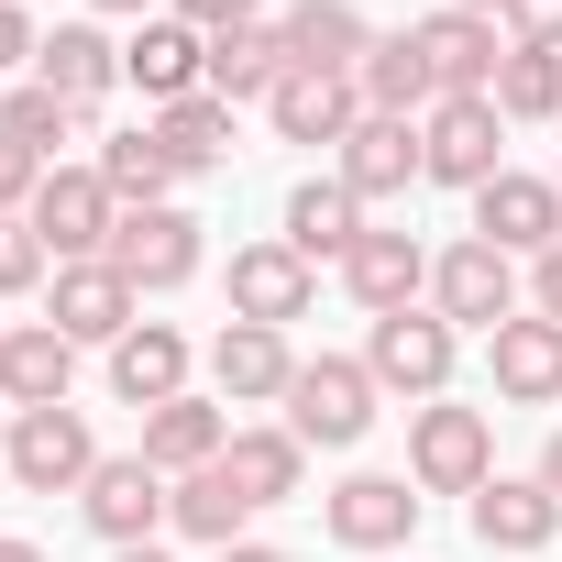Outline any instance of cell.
I'll list each match as a JSON object with an SVG mask.
<instances>
[{"label":"cell","instance_id":"9","mask_svg":"<svg viewBox=\"0 0 562 562\" xmlns=\"http://www.w3.org/2000/svg\"><path fill=\"white\" fill-rule=\"evenodd\" d=\"M45 321H56L78 353H89V342L111 353V342L144 321V299L122 288V265H111V254H89V265H56V276H45Z\"/></svg>","mask_w":562,"mask_h":562},{"label":"cell","instance_id":"20","mask_svg":"<svg viewBox=\"0 0 562 562\" xmlns=\"http://www.w3.org/2000/svg\"><path fill=\"white\" fill-rule=\"evenodd\" d=\"M288 375H299V353H288V331H265V321H232V331L210 342L221 408H288Z\"/></svg>","mask_w":562,"mask_h":562},{"label":"cell","instance_id":"41","mask_svg":"<svg viewBox=\"0 0 562 562\" xmlns=\"http://www.w3.org/2000/svg\"><path fill=\"white\" fill-rule=\"evenodd\" d=\"M529 310H540V321H562V243L529 265Z\"/></svg>","mask_w":562,"mask_h":562},{"label":"cell","instance_id":"39","mask_svg":"<svg viewBox=\"0 0 562 562\" xmlns=\"http://www.w3.org/2000/svg\"><path fill=\"white\" fill-rule=\"evenodd\" d=\"M34 56H45L34 12H23V0H0V78H12V67H34Z\"/></svg>","mask_w":562,"mask_h":562},{"label":"cell","instance_id":"7","mask_svg":"<svg viewBox=\"0 0 562 562\" xmlns=\"http://www.w3.org/2000/svg\"><path fill=\"white\" fill-rule=\"evenodd\" d=\"M430 310L452 321V331H496V321H518V254H496V243H452V254H430Z\"/></svg>","mask_w":562,"mask_h":562},{"label":"cell","instance_id":"49","mask_svg":"<svg viewBox=\"0 0 562 562\" xmlns=\"http://www.w3.org/2000/svg\"><path fill=\"white\" fill-rule=\"evenodd\" d=\"M0 331H12V321H0Z\"/></svg>","mask_w":562,"mask_h":562},{"label":"cell","instance_id":"12","mask_svg":"<svg viewBox=\"0 0 562 562\" xmlns=\"http://www.w3.org/2000/svg\"><path fill=\"white\" fill-rule=\"evenodd\" d=\"M474 243H496V254H551L562 243V177H529V166H507V177H485L474 188Z\"/></svg>","mask_w":562,"mask_h":562},{"label":"cell","instance_id":"45","mask_svg":"<svg viewBox=\"0 0 562 562\" xmlns=\"http://www.w3.org/2000/svg\"><path fill=\"white\" fill-rule=\"evenodd\" d=\"M0 562H45V551H34V540H12V529H0Z\"/></svg>","mask_w":562,"mask_h":562},{"label":"cell","instance_id":"1","mask_svg":"<svg viewBox=\"0 0 562 562\" xmlns=\"http://www.w3.org/2000/svg\"><path fill=\"white\" fill-rule=\"evenodd\" d=\"M375 375H364V353H299V375H288V430L310 441V452H353L364 430H375Z\"/></svg>","mask_w":562,"mask_h":562},{"label":"cell","instance_id":"28","mask_svg":"<svg viewBox=\"0 0 562 562\" xmlns=\"http://www.w3.org/2000/svg\"><path fill=\"white\" fill-rule=\"evenodd\" d=\"M221 474L243 485V507H288L299 485H310V441L276 419V430H232V452H221Z\"/></svg>","mask_w":562,"mask_h":562},{"label":"cell","instance_id":"25","mask_svg":"<svg viewBox=\"0 0 562 562\" xmlns=\"http://www.w3.org/2000/svg\"><path fill=\"white\" fill-rule=\"evenodd\" d=\"M265 122L288 133V144H331V155H342V133L364 122V89H353V78H310V67H288V78H276V100H265Z\"/></svg>","mask_w":562,"mask_h":562},{"label":"cell","instance_id":"3","mask_svg":"<svg viewBox=\"0 0 562 562\" xmlns=\"http://www.w3.org/2000/svg\"><path fill=\"white\" fill-rule=\"evenodd\" d=\"M0 474H12L23 496H78V485L100 474L89 408H78V397H67V408H12V452H0Z\"/></svg>","mask_w":562,"mask_h":562},{"label":"cell","instance_id":"2","mask_svg":"<svg viewBox=\"0 0 562 562\" xmlns=\"http://www.w3.org/2000/svg\"><path fill=\"white\" fill-rule=\"evenodd\" d=\"M408 485H419V496H474V485H496V419H485V408H452V397L408 408Z\"/></svg>","mask_w":562,"mask_h":562},{"label":"cell","instance_id":"33","mask_svg":"<svg viewBox=\"0 0 562 562\" xmlns=\"http://www.w3.org/2000/svg\"><path fill=\"white\" fill-rule=\"evenodd\" d=\"M166 485H177V518H166V529H188V540H210V551H232V540H243V518H254V507H243V485H232L221 463L166 474Z\"/></svg>","mask_w":562,"mask_h":562},{"label":"cell","instance_id":"40","mask_svg":"<svg viewBox=\"0 0 562 562\" xmlns=\"http://www.w3.org/2000/svg\"><path fill=\"white\" fill-rule=\"evenodd\" d=\"M177 23H199V34H221V23H265V0H166Z\"/></svg>","mask_w":562,"mask_h":562},{"label":"cell","instance_id":"38","mask_svg":"<svg viewBox=\"0 0 562 562\" xmlns=\"http://www.w3.org/2000/svg\"><path fill=\"white\" fill-rule=\"evenodd\" d=\"M496 23H507V45H551L562 56V0H507Z\"/></svg>","mask_w":562,"mask_h":562},{"label":"cell","instance_id":"27","mask_svg":"<svg viewBox=\"0 0 562 562\" xmlns=\"http://www.w3.org/2000/svg\"><path fill=\"white\" fill-rule=\"evenodd\" d=\"M232 452V408L221 397H166V408H144V463L155 474H199V463H221Z\"/></svg>","mask_w":562,"mask_h":562},{"label":"cell","instance_id":"24","mask_svg":"<svg viewBox=\"0 0 562 562\" xmlns=\"http://www.w3.org/2000/svg\"><path fill=\"white\" fill-rule=\"evenodd\" d=\"M364 232H375V221H364V199H353L342 177H299V188H288V232H276V243L310 254V265H342Z\"/></svg>","mask_w":562,"mask_h":562},{"label":"cell","instance_id":"36","mask_svg":"<svg viewBox=\"0 0 562 562\" xmlns=\"http://www.w3.org/2000/svg\"><path fill=\"white\" fill-rule=\"evenodd\" d=\"M56 276V254H45V232L34 221H0V299H34Z\"/></svg>","mask_w":562,"mask_h":562},{"label":"cell","instance_id":"22","mask_svg":"<svg viewBox=\"0 0 562 562\" xmlns=\"http://www.w3.org/2000/svg\"><path fill=\"white\" fill-rule=\"evenodd\" d=\"M67 386H78V342L56 321L0 331V408H67Z\"/></svg>","mask_w":562,"mask_h":562},{"label":"cell","instance_id":"21","mask_svg":"<svg viewBox=\"0 0 562 562\" xmlns=\"http://www.w3.org/2000/svg\"><path fill=\"white\" fill-rule=\"evenodd\" d=\"M288 67H310V78H364V56H375V23L353 12V0H288Z\"/></svg>","mask_w":562,"mask_h":562},{"label":"cell","instance_id":"4","mask_svg":"<svg viewBox=\"0 0 562 562\" xmlns=\"http://www.w3.org/2000/svg\"><path fill=\"white\" fill-rule=\"evenodd\" d=\"M452 364H463V331H452L441 310H397V321L364 331V375H375L386 397H408V408L452 397Z\"/></svg>","mask_w":562,"mask_h":562},{"label":"cell","instance_id":"15","mask_svg":"<svg viewBox=\"0 0 562 562\" xmlns=\"http://www.w3.org/2000/svg\"><path fill=\"white\" fill-rule=\"evenodd\" d=\"M331 177L375 210V199H408L419 177H430V155H419V122H386V111H364L353 133H342V155H331Z\"/></svg>","mask_w":562,"mask_h":562},{"label":"cell","instance_id":"26","mask_svg":"<svg viewBox=\"0 0 562 562\" xmlns=\"http://www.w3.org/2000/svg\"><path fill=\"white\" fill-rule=\"evenodd\" d=\"M111 397H122V408H166V397H188V331L133 321V331L111 342Z\"/></svg>","mask_w":562,"mask_h":562},{"label":"cell","instance_id":"44","mask_svg":"<svg viewBox=\"0 0 562 562\" xmlns=\"http://www.w3.org/2000/svg\"><path fill=\"white\" fill-rule=\"evenodd\" d=\"M221 562H288V551H276V540H232Z\"/></svg>","mask_w":562,"mask_h":562},{"label":"cell","instance_id":"47","mask_svg":"<svg viewBox=\"0 0 562 562\" xmlns=\"http://www.w3.org/2000/svg\"><path fill=\"white\" fill-rule=\"evenodd\" d=\"M111 562H166V551H155V540H133V551H111Z\"/></svg>","mask_w":562,"mask_h":562},{"label":"cell","instance_id":"5","mask_svg":"<svg viewBox=\"0 0 562 562\" xmlns=\"http://www.w3.org/2000/svg\"><path fill=\"white\" fill-rule=\"evenodd\" d=\"M111 265H122V288L133 299H177L188 276L210 265V243H199V210H122V232H111Z\"/></svg>","mask_w":562,"mask_h":562},{"label":"cell","instance_id":"35","mask_svg":"<svg viewBox=\"0 0 562 562\" xmlns=\"http://www.w3.org/2000/svg\"><path fill=\"white\" fill-rule=\"evenodd\" d=\"M0 133H12V144H34V155L56 166V144H67V133H89V122H78V111H67V100H56L45 78H23L12 100H0Z\"/></svg>","mask_w":562,"mask_h":562},{"label":"cell","instance_id":"8","mask_svg":"<svg viewBox=\"0 0 562 562\" xmlns=\"http://www.w3.org/2000/svg\"><path fill=\"white\" fill-rule=\"evenodd\" d=\"M23 221L45 232V254H56V265H89V254H111L122 199L100 188V166H56V177L34 188V210H23Z\"/></svg>","mask_w":562,"mask_h":562},{"label":"cell","instance_id":"32","mask_svg":"<svg viewBox=\"0 0 562 562\" xmlns=\"http://www.w3.org/2000/svg\"><path fill=\"white\" fill-rule=\"evenodd\" d=\"M100 188L122 199V210H166V188H177V166H166V144H155V122H133V133H100Z\"/></svg>","mask_w":562,"mask_h":562},{"label":"cell","instance_id":"37","mask_svg":"<svg viewBox=\"0 0 562 562\" xmlns=\"http://www.w3.org/2000/svg\"><path fill=\"white\" fill-rule=\"evenodd\" d=\"M45 177H56V166H45V155H34V144H12V133H0V221H23V210H34V188H45Z\"/></svg>","mask_w":562,"mask_h":562},{"label":"cell","instance_id":"14","mask_svg":"<svg viewBox=\"0 0 562 562\" xmlns=\"http://www.w3.org/2000/svg\"><path fill=\"white\" fill-rule=\"evenodd\" d=\"M122 78H133L155 111H177V100H199V89H210V34H199V23H177V12H155V23H133Z\"/></svg>","mask_w":562,"mask_h":562},{"label":"cell","instance_id":"46","mask_svg":"<svg viewBox=\"0 0 562 562\" xmlns=\"http://www.w3.org/2000/svg\"><path fill=\"white\" fill-rule=\"evenodd\" d=\"M441 12H485V23H496V12H507V0H441Z\"/></svg>","mask_w":562,"mask_h":562},{"label":"cell","instance_id":"16","mask_svg":"<svg viewBox=\"0 0 562 562\" xmlns=\"http://www.w3.org/2000/svg\"><path fill=\"white\" fill-rule=\"evenodd\" d=\"M342 299H353L364 321L419 310V299H430V254H419V232H364V243L342 254Z\"/></svg>","mask_w":562,"mask_h":562},{"label":"cell","instance_id":"6","mask_svg":"<svg viewBox=\"0 0 562 562\" xmlns=\"http://www.w3.org/2000/svg\"><path fill=\"white\" fill-rule=\"evenodd\" d=\"M78 518H89L111 551H133V540H155V529L177 518V485H166L144 452H100V474L78 485Z\"/></svg>","mask_w":562,"mask_h":562},{"label":"cell","instance_id":"48","mask_svg":"<svg viewBox=\"0 0 562 562\" xmlns=\"http://www.w3.org/2000/svg\"><path fill=\"white\" fill-rule=\"evenodd\" d=\"M0 452H12V408H0Z\"/></svg>","mask_w":562,"mask_h":562},{"label":"cell","instance_id":"17","mask_svg":"<svg viewBox=\"0 0 562 562\" xmlns=\"http://www.w3.org/2000/svg\"><path fill=\"white\" fill-rule=\"evenodd\" d=\"M408 34H419V56H430L441 100H496V67H507V45H496V23H485V12H419Z\"/></svg>","mask_w":562,"mask_h":562},{"label":"cell","instance_id":"18","mask_svg":"<svg viewBox=\"0 0 562 562\" xmlns=\"http://www.w3.org/2000/svg\"><path fill=\"white\" fill-rule=\"evenodd\" d=\"M474 540L485 551H507V562H529V551H551L562 540V496L540 485V474H496V485H474Z\"/></svg>","mask_w":562,"mask_h":562},{"label":"cell","instance_id":"11","mask_svg":"<svg viewBox=\"0 0 562 562\" xmlns=\"http://www.w3.org/2000/svg\"><path fill=\"white\" fill-rule=\"evenodd\" d=\"M321 529H331L342 551H408V540H419V485H408V474H342V485L321 496Z\"/></svg>","mask_w":562,"mask_h":562},{"label":"cell","instance_id":"42","mask_svg":"<svg viewBox=\"0 0 562 562\" xmlns=\"http://www.w3.org/2000/svg\"><path fill=\"white\" fill-rule=\"evenodd\" d=\"M529 474H540V485H551V496H562V430H551V441H540V463H529Z\"/></svg>","mask_w":562,"mask_h":562},{"label":"cell","instance_id":"23","mask_svg":"<svg viewBox=\"0 0 562 562\" xmlns=\"http://www.w3.org/2000/svg\"><path fill=\"white\" fill-rule=\"evenodd\" d=\"M34 78H45L78 122H100V100L122 89V45H111L100 23H56V34H45V56H34Z\"/></svg>","mask_w":562,"mask_h":562},{"label":"cell","instance_id":"31","mask_svg":"<svg viewBox=\"0 0 562 562\" xmlns=\"http://www.w3.org/2000/svg\"><path fill=\"white\" fill-rule=\"evenodd\" d=\"M232 122H243V111L199 89V100L155 111V144H166V166H177V177H210V166H232Z\"/></svg>","mask_w":562,"mask_h":562},{"label":"cell","instance_id":"19","mask_svg":"<svg viewBox=\"0 0 562 562\" xmlns=\"http://www.w3.org/2000/svg\"><path fill=\"white\" fill-rule=\"evenodd\" d=\"M485 375H496L507 408H551V397H562V321H540V310L496 321V331H485Z\"/></svg>","mask_w":562,"mask_h":562},{"label":"cell","instance_id":"30","mask_svg":"<svg viewBox=\"0 0 562 562\" xmlns=\"http://www.w3.org/2000/svg\"><path fill=\"white\" fill-rule=\"evenodd\" d=\"M364 111H386V122H430L441 111V78H430V56H419V34H375V56H364Z\"/></svg>","mask_w":562,"mask_h":562},{"label":"cell","instance_id":"34","mask_svg":"<svg viewBox=\"0 0 562 562\" xmlns=\"http://www.w3.org/2000/svg\"><path fill=\"white\" fill-rule=\"evenodd\" d=\"M496 111H507V122H562V56H551V45H507Z\"/></svg>","mask_w":562,"mask_h":562},{"label":"cell","instance_id":"29","mask_svg":"<svg viewBox=\"0 0 562 562\" xmlns=\"http://www.w3.org/2000/svg\"><path fill=\"white\" fill-rule=\"evenodd\" d=\"M276 78H288V34L276 23H221L210 34V100H276Z\"/></svg>","mask_w":562,"mask_h":562},{"label":"cell","instance_id":"10","mask_svg":"<svg viewBox=\"0 0 562 562\" xmlns=\"http://www.w3.org/2000/svg\"><path fill=\"white\" fill-rule=\"evenodd\" d=\"M419 155H430V177L441 188H485V177H507V111L496 100H441L430 122H419Z\"/></svg>","mask_w":562,"mask_h":562},{"label":"cell","instance_id":"13","mask_svg":"<svg viewBox=\"0 0 562 562\" xmlns=\"http://www.w3.org/2000/svg\"><path fill=\"white\" fill-rule=\"evenodd\" d=\"M321 310V265L288 254V243H243L232 254V321H265V331H288Z\"/></svg>","mask_w":562,"mask_h":562},{"label":"cell","instance_id":"43","mask_svg":"<svg viewBox=\"0 0 562 562\" xmlns=\"http://www.w3.org/2000/svg\"><path fill=\"white\" fill-rule=\"evenodd\" d=\"M89 12H122V23H155V12H166V0H89Z\"/></svg>","mask_w":562,"mask_h":562}]
</instances>
